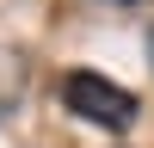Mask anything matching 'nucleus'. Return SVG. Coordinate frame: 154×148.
I'll use <instances>...</instances> for the list:
<instances>
[{
	"label": "nucleus",
	"instance_id": "nucleus-1",
	"mask_svg": "<svg viewBox=\"0 0 154 148\" xmlns=\"http://www.w3.org/2000/svg\"><path fill=\"white\" fill-rule=\"evenodd\" d=\"M62 105H68L80 123L111 130V136H123V130L136 123V111H142L130 86H117L111 74H93V68H74L68 80H62Z\"/></svg>",
	"mask_w": 154,
	"mask_h": 148
},
{
	"label": "nucleus",
	"instance_id": "nucleus-2",
	"mask_svg": "<svg viewBox=\"0 0 154 148\" xmlns=\"http://www.w3.org/2000/svg\"><path fill=\"white\" fill-rule=\"evenodd\" d=\"M148 62H154V31H148Z\"/></svg>",
	"mask_w": 154,
	"mask_h": 148
}]
</instances>
